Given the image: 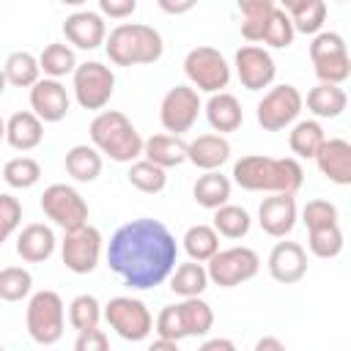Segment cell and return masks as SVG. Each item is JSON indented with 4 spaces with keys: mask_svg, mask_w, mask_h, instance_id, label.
<instances>
[{
    "mask_svg": "<svg viewBox=\"0 0 351 351\" xmlns=\"http://www.w3.org/2000/svg\"><path fill=\"white\" fill-rule=\"evenodd\" d=\"M19 222H22V203L11 192H3L0 195V239H11Z\"/></svg>",
    "mask_w": 351,
    "mask_h": 351,
    "instance_id": "46",
    "label": "cell"
},
{
    "mask_svg": "<svg viewBox=\"0 0 351 351\" xmlns=\"http://www.w3.org/2000/svg\"><path fill=\"white\" fill-rule=\"evenodd\" d=\"M184 74L189 85L203 93H219L230 82V63L214 47H195L184 58Z\"/></svg>",
    "mask_w": 351,
    "mask_h": 351,
    "instance_id": "9",
    "label": "cell"
},
{
    "mask_svg": "<svg viewBox=\"0 0 351 351\" xmlns=\"http://www.w3.org/2000/svg\"><path fill=\"white\" fill-rule=\"evenodd\" d=\"M63 36L77 49H99L107 41L104 14L96 11H74L63 19Z\"/></svg>",
    "mask_w": 351,
    "mask_h": 351,
    "instance_id": "18",
    "label": "cell"
},
{
    "mask_svg": "<svg viewBox=\"0 0 351 351\" xmlns=\"http://www.w3.org/2000/svg\"><path fill=\"white\" fill-rule=\"evenodd\" d=\"M38 63H41L44 77H55V80H60V77H66V74H74L77 66H80L74 49H71L69 44H60V41L47 44V47L41 49V55H38Z\"/></svg>",
    "mask_w": 351,
    "mask_h": 351,
    "instance_id": "36",
    "label": "cell"
},
{
    "mask_svg": "<svg viewBox=\"0 0 351 351\" xmlns=\"http://www.w3.org/2000/svg\"><path fill=\"white\" fill-rule=\"evenodd\" d=\"M296 219H299V211H296V197L293 195L271 192L258 206V225L271 239H285L293 230Z\"/></svg>",
    "mask_w": 351,
    "mask_h": 351,
    "instance_id": "17",
    "label": "cell"
},
{
    "mask_svg": "<svg viewBox=\"0 0 351 351\" xmlns=\"http://www.w3.org/2000/svg\"><path fill=\"white\" fill-rule=\"evenodd\" d=\"M44 140V121L33 110H19L5 121V143L14 151H33Z\"/></svg>",
    "mask_w": 351,
    "mask_h": 351,
    "instance_id": "23",
    "label": "cell"
},
{
    "mask_svg": "<svg viewBox=\"0 0 351 351\" xmlns=\"http://www.w3.org/2000/svg\"><path fill=\"white\" fill-rule=\"evenodd\" d=\"M230 189H233V184L228 176H222L219 170H203V176H197V181L192 186V197L197 206L214 211L230 200Z\"/></svg>",
    "mask_w": 351,
    "mask_h": 351,
    "instance_id": "26",
    "label": "cell"
},
{
    "mask_svg": "<svg viewBox=\"0 0 351 351\" xmlns=\"http://www.w3.org/2000/svg\"><path fill=\"white\" fill-rule=\"evenodd\" d=\"M277 3H280V5H282L288 14H293V11H296L302 3H307V0H277Z\"/></svg>",
    "mask_w": 351,
    "mask_h": 351,
    "instance_id": "53",
    "label": "cell"
},
{
    "mask_svg": "<svg viewBox=\"0 0 351 351\" xmlns=\"http://www.w3.org/2000/svg\"><path fill=\"white\" fill-rule=\"evenodd\" d=\"M315 165L326 181L337 186H348L351 184V143L343 137H332V140L326 137L324 148L315 156Z\"/></svg>",
    "mask_w": 351,
    "mask_h": 351,
    "instance_id": "20",
    "label": "cell"
},
{
    "mask_svg": "<svg viewBox=\"0 0 351 351\" xmlns=\"http://www.w3.org/2000/svg\"><path fill=\"white\" fill-rule=\"evenodd\" d=\"M282 348H285V343L277 337H261L255 343V351H282Z\"/></svg>",
    "mask_w": 351,
    "mask_h": 351,
    "instance_id": "51",
    "label": "cell"
},
{
    "mask_svg": "<svg viewBox=\"0 0 351 351\" xmlns=\"http://www.w3.org/2000/svg\"><path fill=\"white\" fill-rule=\"evenodd\" d=\"M66 173L74 178V181H80V184H90V181H96L99 176H101V151L96 148V145H85V143H80V145H71L69 151H66Z\"/></svg>",
    "mask_w": 351,
    "mask_h": 351,
    "instance_id": "28",
    "label": "cell"
},
{
    "mask_svg": "<svg viewBox=\"0 0 351 351\" xmlns=\"http://www.w3.org/2000/svg\"><path fill=\"white\" fill-rule=\"evenodd\" d=\"M233 181L247 192H285L296 195L304 184V170L293 156H263V154H247L239 162H233Z\"/></svg>",
    "mask_w": 351,
    "mask_h": 351,
    "instance_id": "2",
    "label": "cell"
},
{
    "mask_svg": "<svg viewBox=\"0 0 351 351\" xmlns=\"http://www.w3.org/2000/svg\"><path fill=\"white\" fill-rule=\"evenodd\" d=\"M296 38V27H293V19L285 8H274L266 27H263V36H261V44L271 47V49H288Z\"/></svg>",
    "mask_w": 351,
    "mask_h": 351,
    "instance_id": "37",
    "label": "cell"
},
{
    "mask_svg": "<svg viewBox=\"0 0 351 351\" xmlns=\"http://www.w3.org/2000/svg\"><path fill=\"white\" fill-rule=\"evenodd\" d=\"M310 60L318 82H335L343 85L351 77V55L348 44L340 33L335 30H321L313 36L310 44Z\"/></svg>",
    "mask_w": 351,
    "mask_h": 351,
    "instance_id": "6",
    "label": "cell"
},
{
    "mask_svg": "<svg viewBox=\"0 0 351 351\" xmlns=\"http://www.w3.org/2000/svg\"><path fill=\"white\" fill-rule=\"evenodd\" d=\"M307 110L315 115V118H337L346 104H348V96L340 85L335 82H318L315 88L307 90V99H304Z\"/></svg>",
    "mask_w": 351,
    "mask_h": 351,
    "instance_id": "29",
    "label": "cell"
},
{
    "mask_svg": "<svg viewBox=\"0 0 351 351\" xmlns=\"http://www.w3.org/2000/svg\"><path fill=\"white\" fill-rule=\"evenodd\" d=\"M203 110L200 101V90L195 85H176L162 96L159 104V121L165 126V132L170 134H184L195 126L197 115Z\"/></svg>",
    "mask_w": 351,
    "mask_h": 351,
    "instance_id": "14",
    "label": "cell"
},
{
    "mask_svg": "<svg viewBox=\"0 0 351 351\" xmlns=\"http://www.w3.org/2000/svg\"><path fill=\"white\" fill-rule=\"evenodd\" d=\"M307 247L321 261L337 258L343 252V230H340V225H324V228L307 230Z\"/></svg>",
    "mask_w": 351,
    "mask_h": 351,
    "instance_id": "41",
    "label": "cell"
},
{
    "mask_svg": "<svg viewBox=\"0 0 351 351\" xmlns=\"http://www.w3.org/2000/svg\"><path fill=\"white\" fill-rule=\"evenodd\" d=\"M30 110L44 121V123H58L69 115L71 110V96L66 85L55 77H41L30 88Z\"/></svg>",
    "mask_w": 351,
    "mask_h": 351,
    "instance_id": "16",
    "label": "cell"
},
{
    "mask_svg": "<svg viewBox=\"0 0 351 351\" xmlns=\"http://www.w3.org/2000/svg\"><path fill=\"white\" fill-rule=\"evenodd\" d=\"M233 69H236V77L239 82L247 88V90H263V88H271L274 77H277V63L271 58L269 49L258 47V44H244L236 49L233 55Z\"/></svg>",
    "mask_w": 351,
    "mask_h": 351,
    "instance_id": "15",
    "label": "cell"
},
{
    "mask_svg": "<svg viewBox=\"0 0 351 351\" xmlns=\"http://www.w3.org/2000/svg\"><path fill=\"white\" fill-rule=\"evenodd\" d=\"M33 291V274L22 266L0 269V299L3 302H22Z\"/></svg>",
    "mask_w": 351,
    "mask_h": 351,
    "instance_id": "42",
    "label": "cell"
},
{
    "mask_svg": "<svg viewBox=\"0 0 351 351\" xmlns=\"http://www.w3.org/2000/svg\"><path fill=\"white\" fill-rule=\"evenodd\" d=\"M101 247H104V239L93 225L63 230V241H60L63 266L74 274H90L101 261Z\"/></svg>",
    "mask_w": 351,
    "mask_h": 351,
    "instance_id": "12",
    "label": "cell"
},
{
    "mask_svg": "<svg viewBox=\"0 0 351 351\" xmlns=\"http://www.w3.org/2000/svg\"><path fill=\"white\" fill-rule=\"evenodd\" d=\"M25 326L33 343L55 346L66 329V307L55 291H36L25 310Z\"/></svg>",
    "mask_w": 351,
    "mask_h": 351,
    "instance_id": "5",
    "label": "cell"
},
{
    "mask_svg": "<svg viewBox=\"0 0 351 351\" xmlns=\"http://www.w3.org/2000/svg\"><path fill=\"white\" fill-rule=\"evenodd\" d=\"M178 263L176 236L154 217L121 225L107 244V266L134 291H151L170 280Z\"/></svg>",
    "mask_w": 351,
    "mask_h": 351,
    "instance_id": "1",
    "label": "cell"
},
{
    "mask_svg": "<svg viewBox=\"0 0 351 351\" xmlns=\"http://www.w3.org/2000/svg\"><path fill=\"white\" fill-rule=\"evenodd\" d=\"M178 315H181L186 337H206L214 326V310L200 296H184L178 302Z\"/></svg>",
    "mask_w": 351,
    "mask_h": 351,
    "instance_id": "32",
    "label": "cell"
},
{
    "mask_svg": "<svg viewBox=\"0 0 351 351\" xmlns=\"http://www.w3.org/2000/svg\"><path fill=\"white\" fill-rule=\"evenodd\" d=\"M143 156L162 165V167H178L189 162V143H184L181 134H151L143 145Z\"/></svg>",
    "mask_w": 351,
    "mask_h": 351,
    "instance_id": "24",
    "label": "cell"
},
{
    "mask_svg": "<svg viewBox=\"0 0 351 351\" xmlns=\"http://www.w3.org/2000/svg\"><path fill=\"white\" fill-rule=\"evenodd\" d=\"M88 132H90V143L112 162L132 165L134 159L143 156L145 140L140 137L134 123L118 110H99L96 118L90 121Z\"/></svg>",
    "mask_w": 351,
    "mask_h": 351,
    "instance_id": "3",
    "label": "cell"
},
{
    "mask_svg": "<svg viewBox=\"0 0 351 351\" xmlns=\"http://www.w3.org/2000/svg\"><path fill=\"white\" fill-rule=\"evenodd\" d=\"M258 271H261V258L250 247H228L208 261V277L219 288H236L252 280Z\"/></svg>",
    "mask_w": 351,
    "mask_h": 351,
    "instance_id": "13",
    "label": "cell"
},
{
    "mask_svg": "<svg viewBox=\"0 0 351 351\" xmlns=\"http://www.w3.org/2000/svg\"><path fill=\"white\" fill-rule=\"evenodd\" d=\"M55 247H58V239H55L52 228L44 225V222H30L16 236V255L25 263H44V261H49Z\"/></svg>",
    "mask_w": 351,
    "mask_h": 351,
    "instance_id": "21",
    "label": "cell"
},
{
    "mask_svg": "<svg viewBox=\"0 0 351 351\" xmlns=\"http://www.w3.org/2000/svg\"><path fill=\"white\" fill-rule=\"evenodd\" d=\"M203 351H236V343L228 340V337H208L200 343Z\"/></svg>",
    "mask_w": 351,
    "mask_h": 351,
    "instance_id": "50",
    "label": "cell"
},
{
    "mask_svg": "<svg viewBox=\"0 0 351 351\" xmlns=\"http://www.w3.org/2000/svg\"><path fill=\"white\" fill-rule=\"evenodd\" d=\"M71 90L82 110H104L115 93V74L99 60L80 63L71 74Z\"/></svg>",
    "mask_w": 351,
    "mask_h": 351,
    "instance_id": "10",
    "label": "cell"
},
{
    "mask_svg": "<svg viewBox=\"0 0 351 351\" xmlns=\"http://www.w3.org/2000/svg\"><path fill=\"white\" fill-rule=\"evenodd\" d=\"M60 3H63V5H82L85 0H60Z\"/></svg>",
    "mask_w": 351,
    "mask_h": 351,
    "instance_id": "54",
    "label": "cell"
},
{
    "mask_svg": "<svg viewBox=\"0 0 351 351\" xmlns=\"http://www.w3.org/2000/svg\"><path fill=\"white\" fill-rule=\"evenodd\" d=\"M302 107H304V96L299 93V88L282 82V85H274L263 93V99L255 107V118H258L261 129L282 132V129L296 123Z\"/></svg>",
    "mask_w": 351,
    "mask_h": 351,
    "instance_id": "8",
    "label": "cell"
},
{
    "mask_svg": "<svg viewBox=\"0 0 351 351\" xmlns=\"http://www.w3.org/2000/svg\"><path fill=\"white\" fill-rule=\"evenodd\" d=\"M337 3H343V0H337Z\"/></svg>",
    "mask_w": 351,
    "mask_h": 351,
    "instance_id": "55",
    "label": "cell"
},
{
    "mask_svg": "<svg viewBox=\"0 0 351 351\" xmlns=\"http://www.w3.org/2000/svg\"><path fill=\"white\" fill-rule=\"evenodd\" d=\"M41 211L60 230H74L80 225H88V203L69 184H49L41 192Z\"/></svg>",
    "mask_w": 351,
    "mask_h": 351,
    "instance_id": "11",
    "label": "cell"
},
{
    "mask_svg": "<svg viewBox=\"0 0 351 351\" xmlns=\"http://www.w3.org/2000/svg\"><path fill=\"white\" fill-rule=\"evenodd\" d=\"M211 277H208V266H203L200 261H186V263H178L170 274V291L178 293L181 299L184 296H200L206 288H208Z\"/></svg>",
    "mask_w": 351,
    "mask_h": 351,
    "instance_id": "31",
    "label": "cell"
},
{
    "mask_svg": "<svg viewBox=\"0 0 351 351\" xmlns=\"http://www.w3.org/2000/svg\"><path fill=\"white\" fill-rule=\"evenodd\" d=\"M107 58L115 66H145L156 63L165 52V41L156 27L140 22H121L104 41Z\"/></svg>",
    "mask_w": 351,
    "mask_h": 351,
    "instance_id": "4",
    "label": "cell"
},
{
    "mask_svg": "<svg viewBox=\"0 0 351 351\" xmlns=\"http://www.w3.org/2000/svg\"><path fill=\"white\" fill-rule=\"evenodd\" d=\"M101 318H104V307L99 304V299L93 293H80V296L71 299V304H69V324H71V329H77V332L96 329Z\"/></svg>",
    "mask_w": 351,
    "mask_h": 351,
    "instance_id": "40",
    "label": "cell"
},
{
    "mask_svg": "<svg viewBox=\"0 0 351 351\" xmlns=\"http://www.w3.org/2000/svg\"><path fill=\"white\" fill-rule=\"evenodd\" d=\"M293 27L296 33H304V36H315L324 30V22H326V0H307L302 3L293 14Z\"/></svg>",
    "mask_w": 351,
    "mask_h": 351,
    "instance_id": "43",
    "label": "cell"
},
{
    "mask_svg": "<svg viewBox=\"0 0 351 351\" xmlns=\"http://www.w3.org/2000/svg\"><path fill=\"white\" fill-rule=\"evenodd\" d=\"M324 143H326V134H324V126L318 118L296 121L288 132V145L299 159H315L318 151L324 148Z\"/></svg>",
    "mask_w": 351,
    "mask_h": 351,
    "instance_id": "27",
    "label": "cell"
},
{
    "mask_svg": "<svg viewBox=\"0 0 351 351\" xmlns=\"http://www.w3.org/2000/svg\"><path fill=\"white\" fill-rule=\"evenodd\" d=\"M156 5H159L165 14H170V16H181V14L192 11V8L197 5V0H156Z\"/></svg>",
    "mask_w": 351,
    "mask_h": 351,
    "instance_id": "49",
    "label": "cell"
},
{
    "mask_svg": "<svg viewBox=\"0 0 351 351\" xmlns=\"http://www.w3.org/2000/svg\"><path fill=\"white\" fill-rule=\"evenodd\" d=\"M230 159V143L225 134H200L189 143V162L197 170H219Z\"/></svg>",
    "mask_w": 351,
    "mask_h": 351,
    "instance_id": "25",
    "label": "cell"
},
{
    "mask_svg": "<svg viewBox=\"0 0 351 351\" xmlns=\"http://www.w3.org/2000/svg\"><path fill=\"white\" fill-rule=\"evenodd\" d=\"M302 222L307 230L313 228H324V225H337V206L329 200H307V206L302 208Z\"/></svg>",
    "mask_w": 351,
    "mask_h": 351,
    "instance_id": "44",
    "label": "cell"
},
{
    "mask_svg": "<svg viewBox=\"0 0 351 351\" xmlns=\"http://www.w3.org/2000/svg\"><path fill=\"white\" fill-rule=\"evenodd\" d=\"M104 321L107 326L129 343H140L154 332V315L145 307V302L134 296H112L104 304Z\"/></svg>",
    "mask_w": 351,
    "mask_h": 351,
    "instance_id": "7",
    "label": "cell"
},
{
    "mask_svg": "<svg viewBox=\"0 0 351 351\" xmlns=\"http://www.w3.org/2000/svg\"><path fill=\"white\" fill-rule=\"evenodd\" d=\"M99 11L110 19H126L137 11V0H99Z\"/></svg>",
    "mask_w": 351,
    "mask_h": 351,
    "instance_id": "48",
    "label": "cell"
},
{
    "mask_svg": "<svg viewBox=\"0 0 351 351\" xmlns=\"http://www.w3.org/2000/svg\"><path fill=\"white\" fill-rule=\"evenodd\" d=\"M250 225H252V219H250L247 208H241V206L225 203V206L214 208V228L225 239H244L250 233Z\"/></svg>",
    "mask_w": 351,
    "mask_h": 351,
    "instance_id": "39",
    "label": "cell"
},
{
    "mask_svg": "<svg viewBox=\"0 0 351 351\" xmlns=\"http://www.w3.org/2000/svg\"><path fill=\"white\" fill-rule=\"evenodd\" d=\"M154 329L159 337H167V340H186V332H184V324H181V315H178V304H167L159 310L156 321H154Z\"/></svg>",
    "mask_w": 351,
    "mask_h": 351,
    "instance_id": "45",
    "label": "cell"
},
{
    "mask_svg": "<svg viewBox=\"0 0 351 351\" xmlns=\"http://www.w3.org/2000/svg\"><path fill=\"white\" fill-rule=\"evenodd\" d=\"M236 5L244 14V19H241V36L250 44H261L263 27H266L271 11L277 8V0H236Z\"/></svg>",
    "mask_w": 351,
    "mask_h": 351,
    "instance_id": "34",
    "label": "cell"
},
{
    "mask_svg": "<svg viewBox=\"0 0 351 351\" xmlns=\"http://www.w3.org/2000/svg\"><path fill=\"white\" fill-rule=\"evenodd\" d=\"M269 274L282 285H296L307 274V252L296 241H277L269 252Z\"/></svg>",
    "mask_w": 351,
    "mask_h": 351,
    "instance_id": "19",
    "label": "cell"
},
{
    "mask_svg": "<svg viewBox=\"0 0 351 351\" xmlns=\"http://www.w3.org/2000/svg\"><path fill=\"white\" fill-rule=\"evenodd\" d=\"M159 348H165V351H178V340H167V337H159V335H156V340L151 343V351H159Z\"/></svg>",
    "mask_w": 351,
    "mask_h": 351,
    "instance_id": "52",
    "label": "cell"
},
{
    "mask_svg": "<svg viewBox=\"0 0 351 351\" xmlns=\"http://www.w3.org/2000/svg\"><path fill=\"white\" fill-rule=\"evenodd\" d=\"M203 112H206V121L214 132L219 134H230L236 132L241 123H244V110H241V101L233 96V93H211L208 101L203 104Z\"/></svg>",
    "mask_w": 351,
    "mask_h": 351,
    "instance_id": "22",
    "label": "cell"
},
{
    "mask_svg": "<svg viewBox=\"0 0 351 351\" xmlns=\"http://www.w3.org/2000/svg\"><path fill=\"white\" fill-rule=\"evenodd\" d=\"M129 184L145 195H159L165 186H167V167L151 162V159H134L129 165V173H126Z\"/></svg>",
    "mask_w": 351,
    "mask_h": 351,
    "instance_id": "35",
    "label": "cell"
},
{
    "mask_svg": "<svg viewBox=\"0 0 351 351\" xmlns=\"http://www.w3.org/2000/svg\"><path fill=\"white\" fill-rule=\"evenodd\" d=\"M3 181L11 189H30L41 181V165L33 156H14L3 165Z\"/></svg>",
    "mask_w": 351,
    "mask_h": 351,
    "instance_id": "38",
    "label": "cell"
},
{
    "mask_svg": "<svg viewBox=\"0 0 351 351\" xmlns=\"http://www.w3.org/2000/svg\"><path fill=\"white\" fill-rule=\"evenodd\" d=\"M181 244L192 261L208 263L219 252V230L214 225H192V228H186Z\"/></svg>",
    "mask_w": 351,
    "mask_h": 351,
    "instance_id": "33",
    "label": "cell"
},
{
    "mask_svg": "<svg viewBox=\"0 0 351 351\" xmlns=\"http://www.w3.org/2000/svg\"><path fill=\"white\" fill-rule=\"evenodd\" d=\"M74 348L77 351H107L110 348V337L104 329H85V332H77V340H74Z\"/></svg>",
    "mask_w": 351,
    "mask_h": 351,
    "instance_id": "47",
    "label": "cell"
},
{
    "mask_svg": "<svg viewBox=\"0 0 351 351\" xmlns=\"http://www.w3.org/2000/svg\"><path fill=\"white\" fill-rule=\"evenodd\" d=\"M3 77L8 85L14 88H33L41 80V63L33 52L27 49H16L5 58L3 63Z\"/></svg>",
    "mask_w": 351,
    "mask_h": 351,
    "instance_id": "30",
    "label": "cell"
}]
</instances>
